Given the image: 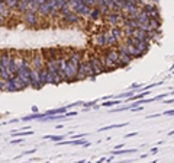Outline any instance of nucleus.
Instances as JSON below:
<instances>
[{"label": "nucleus", "mask_w": 174, "mask_h": 163, "mask_svg": "<svg viewBox=\"0 0 174 163\" xmlns=\"http://www.w3.org/2000/svg\"><path fill=\"white\" fill-rule=\"evenodd\" d=\"M97 76L93 72V67H91L90 60H81L80 64H78V72H77V76H75V82L78 80H84V79H91L94 80Z\"/></svg>", "instance_id": "obj_1"}, {"label": "nucleus", "mask_w": 174, "mask_h": 163, "mask_svg": "<svg viewBox=\"0 0 174 163\" xmlns=\"http://www.w3.org/2000/svg\"><path fill=\"white\" fill-rule=\"evenodd\" d=\"M118 50H122V51H125V53H128V54H129L132 58H141L142 56L145 54V53H142L141 50L136 48L135 45L129 44V42H126V41H125L122 45H119V47H118Z\"/></svg>", "instance_id": "obj_2"}, {"label": "nucleus", "mask_w": 174, "mask_h": 163, "mask_svg": "<svg viewBox=\"0 0 174 163\" xmlns=\"http://www.w3.org/2000/svg\"><path fill=\"white\" fill-rule=\"evenodd\" d=\"M23 22H25L28 26L35 28L36 24H38V10H36V9H32V8L28 9L25 13H23Z\"/></svg>", "instance_id": "obj_3"}, {"label": "nucleus", "mask_w": 174, "mask_h": 163, "mask_svg": "<svg viewBox=\"0 0 174 163\" xmlns=\"http://www.w3.org/2000/svg\"><path fill=\"white\" fill-rule=\"evenodd\" d=\"M29 85L32 89H41V82H39V70L31 67V76H29Z\"/></svg>", "instance_id": "obj_4"}, {"label": "nucleus", "mask_w": 174, "mask_h": 163, "mask_svg": "<svg viewBox=\"0 0 174 163\" xmlns=\"http://www.w3.org/2000/svg\"><path fill=\"white\" fill-rule=\"evenodd\" d=\"M45 58L42 56L41 53H35L33 54V57L31 58V67L32 69H36V70H41L45 67V61H44Z\"/></svg>", "instance_id": "obj_5"}, {"label": "nucleus", "mask_w": 174, "mask_h": 163, "mask_svg": "<svg viewBox=\"0 0 174 163\" xmlns=\"http://www.w3.org/2000/svg\"><path fill=\"white\" fill-rule=\"evenodd\" d=\"M90 63H91L93 72H94L96 76L105 73V67H103V64H102V61H100V58L97 57V56H91V57H90Z\"/></svg>", "instance_id": "obj_6"}, {"label": "nucleus", "mask_w": 174, "mask_h": 163, "mask_svg": "<svg viewBox=\"0 0 174 163\" xmlns=\"http://www.w3.org/2000/svg\"><path fill=\"white\" fill-rule=\"evenodd\" d=\"M105 44H106L108 48H115L116 45L119 44V40L112 34V31H106L105 32Z\"/></svg>", "instance_id": "obj_7"}, {"label": "nucleus", "mask_w": 174, "mask_h": 163, "mask_svg": "<svg viewBox=\"0 0 174 163\" xmlns=\"http://www.w3.org/2000/svg\"><path fill=\"white\" fill-rule=\"evenodd\" d=\"M119 51V67H128V66L132 63L133 58L128 54V53H125L122 50H118Z\"/></svg>", "instance_id": "obj_8"}, {"label": "nucleus", "mask_w": 174, "mask_h": 163, "mask_svg": "<svg viewBox=\"0 0 174 163\" xmlns=\"http://www.w3.org/2000/svg\"><path fill=\"white\" fill-rule=\"evenodd\" d=\"M136 21H138V25H139V28H144V29H147L148 31V22H149V16L148 13L142 9L141 12H139V15L136 18Z\"/></svg>", "instance_id": "obj_9"}, {"label": "nucleus", "mask_w": 174, "mask_h": 163, "mask_svg": "<svg viewBox=\"0 0 174 163\" xmlns=\"http://www.w3.org/2000/svg\"><path fill=\"white\" fill-rule=\"evenodd\" d=\"M78 19H80V16H78L75 12H70V13H67V15H61V22H66V24H68V25L77 24Z\"/></svg>", "instance_id": "obj_10"}, {"label": "nucleus", "mask_w": 174, "mask_h": 163, "mask_svg": "<svg viewBox=\"0 0 174 163\" xmlns=\"http://www.w3.org/2000/svg\"><path fill=\"white\" fill-rule=\"evenodd\" d=\"M105 56L109 58V60H112L113 63H115L118 67H119V51L118 48H109L105 51Z\"/></svg>", "instance_id": "obj_11"}, {"label": "nucleus", "mask_w": 174, "mask_h": 163, "mask_svg": "<svg viewBox=\"0 0 174 163\" xmlns=\"http://www.w3.org/2000/svg\"><path fill=\"white\" fill-rule=\"evenodd\" d=\"M94 47H99V48H105L106 44H105V32L100 34H94V40H93Z\"/></svg>", "instance_id": "obj_12"}, {"label": "nucleus", "mask_w": 174, "mask_h": 163, "mask_svg": "<svg viewBox=\"0 0 174 163\" xmlns=\"http://www.w3.org/2000/svg\"><path fill=\"white\" fill-rule=\"evenodd\" d=\"M133 37L138 38L139 41H149L147 29H144V28H136V29H133Z\"/></svg>", "instance_id": "obj_13"}, {"label": "nucleus", "mask_w": 174, "mask_h": 163, "mask_svg": "<svg viewBox=\"0 0 174 163\" xmlns=\"http://www.w3.org/2000/svg\"><path fill=\"white\" fill-rule=\"evenodd\" d=\"M38 15H41L42 18H48V16H51V9H50V6L47 5V2L38 6Z\"/></svg>", "instance_id": "obj_14"}, {"label": "nucleus", "mask_w": 174, "mask_h": 163, "mask_svg": "<svg viewBox=\"0 0 174 163\" xmlns=\"http://www.w3.org/2000/svg\"><path fill=\"white\" fill-rule=\"evenodd\" d=\"M10 13H12V9L6 5V2H5V0L0 2V15L5 18V19H8V18L10 16Z\"/></svg>", "instance_id": "obj_15"}, {"label": "nucleus", "mask_w": 174, "mask_h": 163, "mask_svg": "<svg viewBox=\"0 0 174 163\" xmlns=\"http://www.w3.org/2000/svg\"><path fill=\"white\" fill-rule=\"evenodd\" d=\"M161 28V18H149L148 29H160Z\"/></svg>", "instance_id": "obj_16"}, {"label": "nucleus", "mask_w": 174, "mask_h": 163, "mask_svg": "<svg viewBox=\"0 0 174 163\" xmlns=\"http://www.w3.org/2000/svg\"><path fill=\"white\" fill-rule=\"evenodd\" d=\"M47 115H45V112L44 114H41V112H35V114H32V115H26V117H23L22 118V121H25V122H28V121H33V120H44Z\"/></svg>", "instance_id": "obj_17"}, {"label": "nucleus", "mask_w": 174, "mask_h": 163, "mask_svg": "<svg viewBox=\"0 0 174 163\" xmlns=\"http://www.w3.org/2000/svg\"><path fill=\"white\" fill-rule=\"evenodd\" d=\"M9 58H10V53L2 51L0 53V67H9Z\"/></svg>", "instance_id": "obj_18"}, {"label": "nucleus", "mask_w": 174, "mask_h": 163, "mask_svg": "<svg viewBox=\"0 0 174 163\" xmlns=\"http://www.w3.org/2000/svg\"><path fill=\"white\" fill-rule=\"evenodd\" d=\"M28 9H29V3H28L26 0H19V2H17V6H16V9H15V10L23 15Z\"/></svg>", "instance_id": "obj_19"}, {"label": "nucleus", "mask_w": 174, "mask_h": 163, "mask_svg": "<svg viewBox=\"0 0 174 163\" xmlns=\"http://www.w3.org/2000/svg\"><path fill=\"white\" fill-rule=\"evenodd\" d=\"M119 104H125V101L124 99H118L116 98L115 101L113 99H110V101H105L103 104H102V106H105V108H110V106H116V105H119Z\"/></svg>", "instance_id": "obj_20"}, {"label": "nucleus", "mask_w": 174, "mask_h": 163, "mask_svg": "<svg viewBox=\"0 0 174 163\" xmlns=\"http://www.w3.org/2000/svg\"><path fill=\"white\" fill-rule=\"evenodd\" d=\"M68 136H71V133H68V134H63V136H44L42 139H44V140H52V141L58 143V141H63L64 139H67Z\"/></svg>", "instance_id": "obj_21"}, {"label": "nucleus", "mask_w": 174, "mask_h": 163, "mask_svg": "<svg viewBox=\"0 0 174 163\" xmlns=\"http://www.w3.org/2000/svg\"><path fill=\"white\" fill-rule=\"evenodd\" d=\"M149 45H151V41H138L135 47L138 50H141L142 53H147L149 50Z\"/></svg>", "instance_id": "obj_22"}, {"label": "nucleus", "mask_w": 174, "mask_h": 163, "mask_svg": "<svg viewBox=\"0 0 174 163\" xmlns=\"http://www.w3.org/2000/svg\"><path fill=\"white\" fill-rule=\"evenodd\" d=\"M110 31H112V34H113V35H115V37H116V38H118V40H119V41L125 40V34H124V29H122V28H119L118 25H116L115 28H112Z\"/></svg>", "instance_id": "obj_23"}, {"label": "nucleus", "mask_w": 174, "mask_h": 163, "mask_svg": "<svg viewBox=\"0 0 174 163\" xmlns=\"http://www.w3.org/2000/svg\"><path fill=\"white\" fill-rule=\"evenodd\" d=\"M91 9H93V8L87 6V5H84L83 8H81L80 10H78V12H77V15H78V16H84V18H90Z\"/></svg>", "instance_id": "obj_24"}, {"label": "nucleus", "mask_w": 174, "mask_h": 163, "mask_svg": "<svg viewBox=\"0 0 174 163\" xmlns=\"http://www.w3.org/2000/svg\"><path fill=\"white\" fill-rule=\"evenodd\" d=\"M47 74H48V70H47V67H44L39 70V82H41V86L44 88L45 85H47Z\"/></svg>", "instance_id": "obj_25"}, {"label": "nucleus", "mask_w": 174, "mask_h": 163, "mask_svg": "<svg viewBox=\"0 0 174 163\" xmlns=\"http://www.w3.org/2000/svg\"><path fill=\"white\" fill-rule=\"evenodd\" d=\"M5 92H17L16 86H15V82L12 80V77L6 80V88H5Z\"/></svg>", "instance_id": "obj_26"}, {"label": "nucleus", "mask_w": 174, "mask_h": 163, "mask_svg": "<svg viewBox=\"0 0 174 163\" xmlns=\"http://www.w3.org/2000/svg\"><path fill=\"white\" fill-rule=\"evenodd\" d=\"M100 16H102V12H100V9L96 6V8L91 9V13H90V19H93V21H99Z\"/></svg>", "instance_id": "obj_27"}, {"label": "nucleus", "mask_w": 174, "mask_h": 163, "mask_svg": "<svg viewBox=\"0 0 174 163\" xmlns=\"http://www.w3.org/2000/svg\"><path fill=\"white\" fill-rule=\"evenodd\" d=\"M136 152V149H129V150H113L112 152V155L115 156H122V155H131V153H135Z\"/></svg>", "instance_id": "obj_28"}, {"label": "nucleus", "mask_w": 174, "mask_h": 163, "mask_svg": "<svg viewBox=\"0 0 174 163\" xmlns=\"http://www.w3.org/2000/svg\"><path fill=\"white\" fill-rule=\"evenodd\" d=\"M32 131H12V136H19V137H25V136H32Z\"/></svg>", "instance_id": "obj_29"}, {"label": "nucleus", "mask_w": 174, "mask_h": 163, "mask_svg": "<svg viewBox=\"0 0 174 163\" xmlns=\"http://www.w3.org/2000/svg\"><path fill=\"white\" fill-rule=\"evenodd\" d=\"M157 5L154 3H144V10L145 12H151V10H157Z\"/></svg>", "instance_id": "obj_30"}, {"label": "nucleus", "mask_w": 174, "mask_h": 163, "mask_svg": "<svg viewBox=\"0 0 174 163\" xmlns=\"http://www.w3.org/2000/svg\"><path fill=\"white\" fill-rule=\"evenodd\" d=\"M124 34H125V38L132 37L133 35V28H131V26H124Z\"/></svg>", "instance_id": "obj_31"}, {"label": "nucleus", "mask_w": 174, "mask_h": 163, "mask_svg": "<svg viewBox=\"0 0 174 163\" xmlns=\"http://www.w3.org/2000/svg\"><path fill=\"white\" fill-rule=\"evenodd\" d=\"M5 2H6V5H8L12 10H15V9H16V6H17V2H19V0H5Z\"/></svg>", "instance_id": "obj_32"}, {"label": "nucleus", "mask_w": 174, "mask_h": 163, "mask_svg": "<svg viewBox=\"0 0 174 163\" xmlns=\"http://www.w3.org/2000/svg\"><path fill=\"white\" fill-rule=\"evenodd\" d=\"M64 6H67V0H57V8H58V10H60V9H63Z\"/></svg>", "instance_id": "obj_33"}, {"label": "nucleus", "mask_w": 174, "mask_h": 163, "mask_svg": "<svg viewBox=\"0 0 174 163\" xmlns=\"http://www.w3.org/2000/svg\"><path fill=\"white\" fill-rule=\"evenodd\" d=\"M47 0H33V9H36L38 10V6L42 5V3H45Z\"/></svg>", "instance_id": "obj_34"}, {"label": "nucleus", "mask_w": 174, "mask_h": 163, "mask_svg": "<svg viewBox=\"0 0 174 163\" xmlns=\"http://www.w3.org/2000/svg\"><path fill=\"white\" fill-rule=\"evenodd\" d=\"M35 152H36V149H33V150H26V152H23L19 157H22V156H29V155H32V153H35Z\"/></svg>", "instance_id": "obj_35"}, {"label": "nucleus", "mask_w": 174, "mask_h": 163, "mask_svg": "<svg viewBox=\"0 0 174 163\" xmlns=\"http://www.w3.org/2000/svg\"><path fill=\"white\" fill-rule=\"evenodd\" d=\"M73 115H77V111H67L66 112L67 118H70V117H73Z\"/></svg>", "instance_id": "obj_36"}, {"label": "nucleus", "mask_w": 174, "mask_h": 163, "mask_svg": "<svg viewBox=\"0 0 174 163\" xmlns=\"http://www.w3.org/2000/svg\"><path fill=\"white\" fill-rule=\"evenodd\" d=\"M87 136V133H81V134H75V136H73V139H81V137H86Z\"/></svg>", "instance_id": "obj_37"}, {"label": "nucleus", "mask_w": 174, "mask_h": 163, "mask_svg": "<svg viewBox=\"0 0 174 163\" xmlns=\"http://www.w3.org/2000/svg\"><path fill=\"white\" fill-rule=\"evenodd\" d=\"M23 141V139H17V140H12L10 141V144H17V143H22Z\"/></svg>", "instance_id": "obj_38"}, {"label": "nucleus", "mask_w": 174, "mask_h": 163, "mask_svg": "<svg viewBox=\"0 0 174 163\" xmlns=\"http://www.w3.org/2000/svg\"><path fill=\"white\" fill-rule=\"evenodd\" d=\"M136 136H138V133H129V134H126L125 137H126V139H129V137H136Z\"/></svg>", "instance_id": "obj_39"}, {"label": "nucleus", "mask_w": 174, "mask_h": 163, "mask_svg": "<svg viewBox=\"0 0 174 163\" xmlns=\"http://www.w3.org/2000/svg\"><path fill=\"white\" fill-rule=\"evenodd\" d=\"M128 5H138V0H125Z\"/></svg>", "instance_id": "obj_40"}, {"label": "nucleus", "mask_w": 174, "mask_h": 163, "mask_svg": "<svg viewBox=\"0 0 174 163\" xmlns=\"http://www.w3.org/2000/svg\"><path fill=\"white\" fill-rule=\"evenodd\" d=\"M163 115H168V117H171V115H174V109H170V111H166Z\"/></svg>", "instance_id": "obj_41"}, {"label": "nucleus", "mask_w": 174, "mask_h": 163, "mask_svg": "<svg viewBox=\"0 0 174 163\" xmlns=\"http://www.w3.org/2000/svg\"><path fill=\"white\" fill-rule=\"evenodd\" d=\"M157 152H158V147H152V149H151V152H149V155H155Z\"/></svg>", "instance_id": "obj_42"}, {"label": "nucleus", "mask_w": 174, "mask_h": 163, "mask_svg": "<svg viewBox=\"0 0 174 163\" xmlns=\"http://www.w3.org/2000/svg\"><path fill=\"white\" fill-rule=\"evenodd\" d=\"M5 22H6V19L0 15V26H3V25H5Z\"/></svg>", "instance_id": "obj_43"}, {"label": "nucleus", "mask_w": 174, "mask_h": 163, "mask_svg": "<svg viewBox=\"0 0 174 163\" xmlns=\"http://www.w3.org/2000/svg\"><path fill=\"white\" fill-rule=\"evenodd\" d=\"M174 102V98L173 99H167V101H163V104H173Z\"/></svg>", "instance_id": "obj_44"}, {"label": "nucleus", "mask_w": 174, "mask_h": 163, "mask_svg": "<svg viewBox=\"0 0 174 163\" xmlns=\"http://www.w3.org/2000/svg\"><path fill=\"white\" fill-rule=\"evenodd\" d=\"M15 122H19V120H17V118H13V120L9 121V124H15Z\"/></svg>", "instance_id": "obj_45"}, {"label": "nucleus", "mask_w": 174, "mask_h": 163, "mask_svg": "<svg viewBox=\"0 0 174 163\" xmlns=\"http://www.w3.org/2000/svg\"><path fill=\"white\" fill-rule=\"evenodd\" d=\"M99 162H100V163H102V162H106V157H100Z\"/></svg>", "instance_id": "obj_46"}, {"label": "nucleus", "mask_w": 174, "mask_h": 163, "mask_svg": "<svg viewBox=\"0 0 174 163\" xmlns=\"http://www.w3.org/2000/svg\"><path fill=\"white\" fill-rule=\"evenodd\" d=\"M168 136H174V130H173V131H170V134H168Z\"/></svg>", "instance_id": "obj_47"}, {"label": "nucleus", "mask_w": 174, "mask_h": 163, "mask_svg": "<svg viewBox=\"0 0 174 163\" xmlns=\"http://www.w3.org/2000/svg\"><path fill=\"white\" fill-rule=\"evenodd\" d=\"M26 2H28V3H33V0H26Z\"/></svg>", "instance_id": "obj_48"}]
</instances>
